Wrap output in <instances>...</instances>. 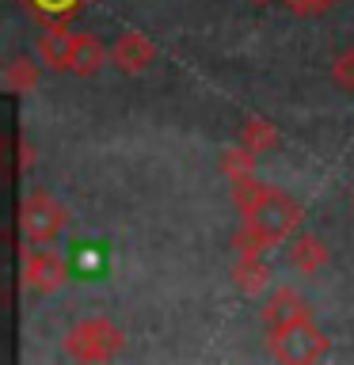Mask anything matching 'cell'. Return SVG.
Returning <instances> with one entry per match:
<instances>
[{"label": "cell", "mask_w": 354, "mask_h": 365, "mask_svg": "<svg viewBox=\"0 0 354 365\" xmlns=\"http://www.w3.org/2000/svg\"><path fill=\"white\" fill-rule=\"evenodd\" d=\"M308 316H313V308H308V301L293 289V285H278V289L267 297V304H263V324H267V331L282 327V324H293V319H308Z\"/></svg>", "instance_id": "52a82bcc"}, {"label": "cell", "mask_w": 354, "mask_h": 365, "mask_svg": "<svg viewBox=\"0 0 354 365\" xmlns=\"http://www.w3.org/2000/svg\"><path fill=\"white\" fill-rule=\"evenodd\" d=\"M233 202H236L240 217H244V225L256 228L259 236H267L274 247L285 236H293L301 228V217H305L293 194L270 187V182H259L256 175L233 182Z\"/></svg>", "instance_id": "6da1fadb"}, {"label": "cell", "mask_w": 354, "mask_h": 365, "mask_svg": "<svg viewBox=\"0 0 354 365\" xmlns=\"http://www.w3.org/2000/svg\"><path fill=\"white\" fill-rule=\"evenodd\" d=\"M328 335L308 319H293V324L270 327L267 331V350L274 361H290V365H305V361H320L328 358Z\"/></svg>", "instance_id": "7a4b0ae2"}, {"label": "cell", "mask_w": 354, "mask_h": 365, "mask_svg": "<svg viewBox=\"0 0 354 365\" xmlns=\"http://www.w3.org/2000/svg\"><path fill=\"white\" fill-rule=\"evenodd\" d=\"M251 4H270V0H251Z\"/></svg>", "instance_id": "d6986e66"}, {"label": "cell", "mask_w": 354, "mask_h": 365, "mask_svg": "<svg viewBox=\"0 0 354 365\" xmlns=\"http://www.w3.org/2000/svg\"><path fill=\"white\" fill-rule=\"evenodd\" d=\"M126 346V331L111 324L107 316H91L65 335V354L76 361H111Z\"/></svg>", "instance_id": "3957f363"}, {"label": "cell", "mask_w": 354, "mask_h": 365, "mask_svg": "<svg viewBox=\"0 0 354 365\" xmlns=\"http://www.w3.org/2000/svg\"><path fill=\"white\" fill-rule=\"evenodd\" d=\"M39 76H42V65H34L31 57H11L4 65V84L11 91H31L39 84Z\"/></svg>", "instance_id": "5bb4252c"}, {"label": "cell", "mask_w": 354, "mask_h": 365, "mask_svg": "<svg viewBox=\"0 0 354 365\" xmlns=\"http://www.w3.org/2000/svg\"><path fill=\"white\" fill-rule=\"evenodd\" d=\"M111 61L118 65L122 73H145V68L156 61V46L148 42L141 31H122L118 42L111 46Z\"/></svg>", "instance_id": "8992f818"}, {"label": "cell", "mask_w": 354, "mask_h": 365, "mask_svg": "<svg viewBox=\"0 0 354 365\" xmlns=\"http://www.w3.org/2000/svg\"><path fill=\"white\" fill-rule=\"evenodd\" d=\"M285 255H290V267L297 274H320L331 262V251L316 232H297L290 240V247H285Z\"/></svg>", "instance_id": "ba28073f"}, {"label": "cell", "mask_w": 354, "mask_h": 365, "mask_svg": "<svg viewBox=\"0 0 354 365\" xmlns=\"http://www.w3.org/2000/svg\"><path fill=\"white\" fill-rule=\"evenodd\" d=\"M23 285L31 293H57L61 285L73 278V267H69V255L57 251L54 244H31L23 251Z\"/></svg>", "instance_id": "5b68a950"}, {"label": "cell", "mask_w": 354, "mask_h": 365, "mask_svg": "<svg viewBox=\"0 0 354 365\" xmlns=\"http://www.w3.org/2000/svg\"><path fill=\"white\" fill-rule=\"evenodd\" d=\"M107 57L111 53L103 50V42L96 38V34L76 31L73 34V53H69V73H73V76H96Z\"/></svg>", "instance_id": "8fae6325"}, {"label": "cell", "mask_w": 354, "mask_h": 365, "mask_svg": "<svg viewBox=\"0 0 354 365\" xmlns=\"http://www.w3.org/2000/svg\"><path fill=\"white\" fill-rule=\"evenodd\" d=\"M278 141L282 137L267 118H248L244 130H240V145H244L248 153H256V156H267L270 148H278Z\"/></svg>", "instance_id": "4fadbf2b"}, {"label": "cell", "mask_w": 354, "mask_h": 365, "mask_svg": "<svg viewBox=\"0 0 354 365\" xmlns=\"http://www.w3.org/2000/svg\"><path fill=\"white\" fill-rule=\"evenodd\" d=\"M69 267H73V278H80V282L107 278V270H111L107 244H73V251H69Z\"/></svg>", "instance_id": "7c38bea8"}, {"label": "cell", "mask_w": 354, "mask_h": 365, "mask_svg": "<svg viewBox=\"0 0 354 365\" xmlns=\"http://www.w3.org/2000/svg\"><path fill=\"white\" fill-rule=\"evenodd\" d=\"M65 225H69V213L50 190H31L27 198H23L19 228H23V236H27V244H54V240L65 232Z\"/></svg>", "instance_id": "277c9868"}, {"label": "cell", "mask_w": 354, "mask_h": 365, "mask_svg": "<svg viewBox=\"0 0 354 365\" xmlns=\"http://www.w3.org/2000/svg\"><path fill=\"white\" fill-rule=\"evenodd\" d=\"M331 80H335V88H343V91L354 96V46L343 50V53H335V61H331Z\"/></svg>", "instance_id": "2e32d148"}, {"label": "cell", "mask_w": 354, "mask_h": 365, "mask_svg": "<svg viewBox=\"0 0 354 365\" xmlns=\"http://www.w3.org/2000/svg\"><path fill=\"white\" fill-rule=\"evenodd\" d=\"M285 8L293 11V16H301V19H313V16H328L331 8L339 4V0H282Z\"/></svg>", "instance_id": "e0dca14e"}, {"label": "cell", "mask_w": 354, "mask_h": 365, "mask_svg": "<svg viewBox=\"0 0 354 365\" xmlns=\"http://www.w3.org/2000/svg\"><path fill=\"white\" fill-rule=\"evenodd\" d=\"M256 153H248L244 145H236V148H225L221 153V171L228 175V182H236V179H248V175H256Z\"/></svg>", "instance_id": "9a60e30c"}, {"label": "cell", "mask_w": 354, "mask_h": 365, "mask_svg": "<svg viewBox=\"0 0 354 365\" xmlns=\"http://www.w3.org/2000/svg\"><path fill=\"white\" fill-rule=\"evenodd\" d=\"M270 262L263 259V255H236L233 262V285L244 297H259V293H267L270 289Z\"/></svg>", "instance_id": "30bf717a"}, {"label": "cell", "mask_w": 354, "mask_h": 365, "mask_svg": "<svg viewBox=\"0 0 354 365\" xmlns=\"http://www.w3.org/2000/svg\"><path fill=\"white\" fill-rule=\"evenodd\" d=\"M34 50H39V61L46 68H54V73H69V53H73V31H65L61 23H50L39 42H34Z\"/></svg>", "instance_id": "9c48e42d"}, {"label": "cell", "mask_w": 354, "mask_h": 365, "mask_svg": "<svg viewBox=\"0 0 354 365\" xmlns=\"http://www.w3.org/2000/svg\"><path fill=\"white\" fill-rule=\"evenodd\" d=\"M34 8L42 11V16H54V19H61V16H69V11H76L84 0H31Z\"/></svg>", "instance_id": "ac0fdd59"}]
</instances>
